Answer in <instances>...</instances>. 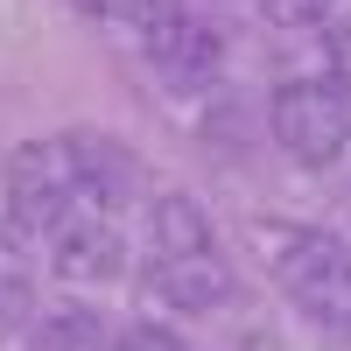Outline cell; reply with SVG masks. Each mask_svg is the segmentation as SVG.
Masks as SVG:
<instances>
[{
	"label": "cell",
	"mask_w": 351,
	"mask_h": 351,
	"mask_svg": "<svg viewBox=\"0 0 351 351\" xmlns=\"http://www.w3.org/2000/svg\"><path fill=\"white\" fill-rule=\"evenodd\" d=\"M267 134L295 169H330L351 148V92L330 77H288L267 99Z\"/></svg>",
	"instance_id": "cell-4"
},
{
	"label": "cell",
	"mask_w": 351,
	"mask_h": 351,
	"mask_svg": "<svg viewBox=\"0 0 351 351\" xmlns=\"http://www.w3.org/2000/svg\"><path fill=\"white\" fill-rule=\"evenodd\" d=\"M260 14L281 21V28H324L337 14V0H260Z\"/></svg>",
	"instance_id": "cell-9"
},
{
	"label": "cell",
	"mask_w": 351,
	"mask_h": 351,
	"mask_svg": "<svg viewBox=\"0 0 351 351\" xmlns=\"http://www.w3.org/2000/svg\"><path fill=\"white\" fill-rule=\"evenodd\" d=\"M49 267L64 274V281H120L127 274V239H120V225H112V211H77L49 232Z\"/></svg>",
	"instance_id": "cell-6"
},
{
	"label": "cell",
	"mask_w": 351,
	"mask_h": 351,
	"mask_svg": "<svg viewBox=\"0 0 351 351\" xmlns=\"http://www.w3.org/2000/svg\"><path fill=\"white\" fill-rule=\"evenodd\" d=\"M112 351H190V344L176 337L169 324H148V316H141V324H127L120 337H112Z\"/></svg>",
	"instance_id": "cell-10"
},
{
	"label": "cell",
	"mask_w": 351,
	"mask_h": 351,
	"mask_svg": "<svg viewBox=\"0 0 351 351\" xmlns=\"http://www.w3.org/2000/svg\"><path fill=\"white\" fill-rule=\"evenodd\" d=\"M324 56H330V84L351 92V21H337L330 36H324Z\"/></svg>",
	"instance_id": "cell-11"
},
{
	"label": "cell",
	"mask_w": 351,
	"mask_h": 351,
	"mask_svg": "<svg viewBox=\"0 0 351 351\" xmlns=\"http://www.w3.org/2000/svg\"><path fill=\"white\" fill-rule=\"evenodd\" d=\"M0 197H8V218L28 239H49L64 218L77 211H112L99 204V190L84 183V162H77V141L71 134H49V141H21L0 169Z\"/></svg>",
	"instance_id": "cell-2"
},
{
	"label": "cell",
	"mask_w": 351,
	"mask_h": 351,
	"mask_svg": "<svg viewBox=\"0 0 351 351\" xmlns=\"http://www.w3.org/2000/svg\"><path fill=\"white\" fill-rule=\"evenodd\" d=\"M274 281L288 309L302 316L316 337L351 344V246L330 239L316 225H288L274 232Z\"/></svg>",
	"instance_id": "cell-3"
},
{
	"label": "cell",
	"mask_w": 351,
	"mask_h": 351,
	"mask_svg": "<svg viewBox=\"0 0 351 351\" xmlns=\"http://www.w3.org/2000/svg\"><path fill=\"white\" fill-rule=\"evenodd\" d=\"M21 324H36V288L14 267H0V337H14Z\"/></svg>",
	"instance_id": "cell-8"
},
{
	"label": "cell",
	"mask_w": 351,
	"mask_h": 351,
	"mask_svg": "<svg viewBox=\"0 0 351 351\" xmlns=\"http://www.w3.org/2000/svg\"><path fill=\"white\" fill-rule=\"evenodd\" d=\"M148 288L169 309H183V316H211V309L232 302V288H239L218 225L204 218V204L183 197V190H162L148 204Z\"/></svg>",
	"instance_id": "cell-1"
},
{
	"label": "cell",
	"mask_w": 351,
	"mask_h": 351,
	"mask_svg": "<svg viewBox=\"0 0 351 351\" xmlns=\"http://www.w3.org/2000/svg\"><path fill=\"white\" fill-rule=\"evenodd\" d=\"M28 351H112V337L99 309H49L28 330Z\"/></svg>",
	"instance_id": "cell-7"
},
{
	"label": "cell",
	"mask_w": 351,
	"mask_h": 351,
	"mask_svg": "<svg viewBox=\"0 0 351 351\" xmlns=\"http://www.w3.org/2000/svg\"><path fill=\"white\" fill-rule=\"evenodd\" d=\"M141 49H148V64L169 84H204V77L218 71V36L190 8H176V0L141 8Z\"/></svg>",
	"instance_id": "cell-5"
}]
</instances>
